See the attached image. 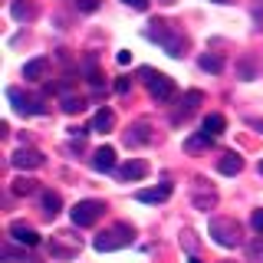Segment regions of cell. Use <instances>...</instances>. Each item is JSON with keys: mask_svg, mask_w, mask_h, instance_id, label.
Masks as SVG:
<instances>
[{"mask_svg": "<svg viewBox=\"0 0 263 263\" xmlns=\"http://www.w3.org/2000/svg\"><path fill=\"white\" fill-rule=\"evenodd\" d=\"M201 69L204 72H220L224 63H220V56H201Z\"/></svg>", "mask_w": 263, "mask_h": 263, "instance_id": "cell-24", "label": "cell"}, {"mask_svg": "<svg viewBox=\"0 0 263 263\" xmlns=\"http://www.w3.org/2000/svg\"><path fill=\"white\" fill-rule=\"evenodd\" d=\"M145 36H148V40H155V43H161V46H164V53L175 56V60H178L181 53H184V46H187V40L181 36V33L164 30V23H152V30H148Z\"/></svg>", "mask_w": 263, "mask_h": 263, "instance_id": "cell-2", "label": "cell"}, {"mask_svg": "<svg viewBox=\"0 0 263 263\" xmlns=\"http://www.w3.org/2000/svg\"><path fill=\"white\" fill-rule=\"evenodd\" d=\"M145 175H148V164H145L142 158H132V161H125V164L119 168V178H122V181H142Z\"/></svg>", "mask_w": 263, "mask_h": 263, "instance_id": "cell-11", "label": "cell"}, {"mask_svg": "<svg viewBox=\"0 0 263 263\" xmlns=\"http://www.w3.org/2000/svg\"><path fill=\"white\" fill-rule=\"evenodd\" d=\"M214 204H217V194H214V191H197V194H194V208L211 211Z\"/></svg>", "mask_w": 263, "mask_h": 263, "instance_id": "cell-21", "label": "cell"}, {"mask_svg": "<svg viewBox=\"0 0 263 263\" xmlns=\"http://www.w3.org/2000/svg\"><path fill=\"white\" fill-rule=\"evenodd\" d=\"M247 257H250L253 263H263V234H260L250 247H247Z\"/></svg>", "mask_w": 263, "mask_h": 263, "instance_id": "cell-23", "label": "cell"}, {"mask_svg": "<svg viewBox=\"0 0 263 263\" xmlns=\"http://www.w3.org/2000/svg\"><path fill=\"white\" fill-rule=\"evenodd\" d=\"M148 125L145 122H138V125H128V132H125V145H145L148 142Z\"/></svg>", "mask_w": 263, "mask_h": 263, "instance_id": "cell-15", "label": "cell"}, {"mask_svg": "<svg viewBox=\"0 0 263 263\" xmlns=\"http://www.w3.org/2000/svg\"><path fill=\"white\" fill-rule=\"evenodd\" d=\"M13 168H20V171H33V168H40L43 164V155L36 152V148H20V152L10 158Z\"/></svg>", "mask_w": 263, "mask_h": 263, "instance_id": "cell-6", "label": "cell"}, {"mask_svg": "<svg viewBox=\"0 0 263 263\" xmlns=\"http://www.w3.org/2000/svg\"><path fill=\"white\" fill-rule=\"evenodd\" d=\"M10 237L16 243H23V247H36L40 243V234L30 224H23V220H13V224H10Z\"/></svg>", "mask_w": 263, "mask_h": 263, "instance_id": "cell-7", "label": "cell"}, {"mask_svg": "<svg viewBox=\"0 0 263 263\" xmlns=\"http://www.w3.org/2000/svg\"><path fill=\"white\" fill-rule=\"evenodd\" d=\"M119 63H122V66L132 63V53H128V49H119Z\"/></svg>", "mask_w": 263, "mask_h": 263, "instance_id": "cell-32", "label": "cell"}, {"mask_svg": "<svg viewBox=\"0 0 263 263\" xmlns=\"http://www.w3.org/2000/svg\"><path fill=\"white\" fill-rule=\"evenodd\" d=\"M260 175H263V161H260Z\"/></svg>", "mask_w": 263, "mask_h": 263, "instance_id": "cell-36", "label": "cell"}, {"mask_svg": "<svg viewBox=\"0 0 263 263\" xmlns=\"http://www.w3.org/2000/svg\"><path fill=\"white\" fill-rule=\"evenodd\" d=\"M102 211H105L102 201H79L76 208L69 211V217H72V224H76V227H92L96 220L102 217Z\"/></svg>", "mask_w": 263, "mask_h": 263, "instance_id": "cell-5", "label": "cell"}, {"mask_svg": "<svg viewBox=\"0 0 263 263\" xmlns=\"http://www.w3.org/2000/svg\"><path fill=\"white\" fill-rule=\"evenodd\" d=\"M132 237H135V234H132L128 224H115L112 230H102V234L92 240V247H96L99 253H112V250H122V247H128Z\"/></svg>", "mask_w": 263, "mask_h": 263, "instance_id": "cell-1", "label": "cell"}, {"mask_svg": "<svg viewBox=\"0 0 263 263\" xmlns=\"http://www.w3.org/2000/svg\"><path fill=\"white\" fill-rule=\"evenodd\" d=\"M142 76L148 79V92H152L155 102H171V99H175V79L171 76L155 72V69H142Z\"/></svg>", "mask_w": 263, "mask_h": 263, "instance_id": "cell-4", "label": "cell"}, {"mask_svg": "<svg viewBox=\"0 0 263 263\" xmlns=\"http://www.w3.org/2000/svg\"><path fill=\"white\" fill-rule=\"evenodd\" d=\"M240 168H243V158L237 152H224L217 158V171L220 175H227V178H234V175H240Z\"/></svg>", "mask_w": 263, "mask_h": 263, "instance_id": "cell-9", "label": "cell"}, {"mask_svg": "<svg viewBox=\"0 0 263 263\" xmlns=\"http://www.w3.org/2000/svg\"><path fill=\"white\" fill-rule=\"evenodd\" d=\"M250 128H257L260 135H263V122H260V119H250Z\"/></svg>", "mask_w": 263, "mask_h": 263, "instance_id": "cell-33", "label": "cell"}, {"mask_svg": "<svg viewBox=\"0 0 263 263\" xmlns=\"http://www.w3.org/2000/svg\"><path fill=\"white\" fill-rule=\"evenodd\" d=\"M142 204H161L171 197V184H158V187H142V191L135 194Z\"/></svg>", "mask_w": 263, "mask_h": 263, "instance_id": "cell-10", "label": "cell"}, {"mask_svg": "<svg viewBox=\"0 0 263 263\" xmlns=\"http://www.w3.org/2000/svg\"><path fill=\"white\" fill-rule=\"evenodd\" d=\"M63 109H66V112H79V109H82V99L66 96V99H63Z\"/></svg>", "mask_w": 263, "mask_h": 263, "instance_id": "cell-26", "label": "cell"}, {"mask_svg": "<svg viewBox=\"0 0 263 263\" xmlns=\"http://www.w3.org/2000/svg\"><path fill=\"white\" fill-rule=\"evenodd\" d=\"M122 4H128L132 10H145V7H148V0H122Z\"/></svg>", "mask_w": 263, "mask_h": 263, "instance_id": "cell-30", "label": "cell"}, {"mask_svg": "<svg viewBox=\"0 0 263 263\" xmlns=\"http://www.w3.org/2000/svg\"><path fill=\"white\" fill-rule=\"evenodd\" d=\"M76 7L86 10V13H92V10H99V0H76Z\"/></svg>", "mask_w": 263, "mask_h": 263, "instance_id": "cell-28", "label": "cell"}, {"mask_svg": "<svg viewBox=\"0 0 263 263\" xmlns=\"http://www.w3.org/2000/svg\"><path fill=\"white\" fill-rule=\"evenodd\" d=\"M36 191V181H30V178H20L13 184V194H33Z\"/></svg>", "mask_w": 263, "mask_h": 263, "instance_id": "cell-25", "label": "cell"}, {"mask_svg": "<svg viewBox=\"0 0 263 263\" xmlns=\"http://www.w3.org/2000/svg\"><path fill=\"white\" fill-rule=\"evenodd\" d=\"M237 76H240L243 82H250V79H257V63L250 60V56H243L240 63H237Z\"/></svg>", "mask_w": 263, "mask_h": 263, "instance_id": "cell-19", "label": "cell"}, {"mask_svg": "<svg viewBox=\"0 0 263 263\" xmlns=\"http://www.w3.org/2000/svg\"><path fill=\"white\" fill-rule=\"evenodd\" d=\"M92 168H96V171H112V168H115V148H112V145H102V148L92 155Z\"/></svg>", "mask_w": 263, "mask_h": 263, "instance_id": "cell-12", "label": "cell"}, {"mask_svg": "<svg viewBox=\"0 0 263 263\" xmlns=\"http://www.w3.org/2000/svg\"><path fill=\"white\" fill-rule=\"evenodd\" d=\"M211 145H214V135H211V132H197V135H191V138L184 142L187 152H197V148H211Z\"/></svg>", "mask_w": 263, "mask_h": 263, "instance_id": "cell-17", "label": "cell"}, {"mask_svg": "<svg viewBox=\"0 0 263 263\" xmlns=\"http://www.w3.org/2000/svg\"><path fill=\"white\" fill-rule=\"evenodd\" d=\"M10 13H13V20H20V23H23V20H30V16H33V7H30V4H23V0H16V4L10 7Z\"/></svg>", "mask_w": 263, "mask_h": 263, "instance_id": "cell-22", "label": "cell"}, {"mask_svg": "<svg viewBox=\"0 0 263 263\" xmlns=\"http://www.w3.org/2000/svg\"><path fill=\"white\" fill-rule=\"evenodd\" d=\"M112 125H115V115L109 109H99L96 119H92V132H109Z\"/></svg>", "mask_w": 263, "mask_h": 263, "instance_id": "cell-18", "label": "cell"}, {"mask_svg": "<svg viewBox=\"0 0 263 263\" xmlns=\"http://www.w3.org/2000/svg\"><path fill=\"white\" fill-rule=\"evenodd\" d=\"M211 237L230 250V247L240 243V224L234 217H211Z\"/></svg>", "mask_w": 263, "mask_h": 263, "instance_id": "cell-3", "label": "cell"}, {"mask_svg": "<svg viewBox=\"0 0 263 263\" xmlns=\"http://www.w3.org/2000/svg\"><path fill=\"white\" fill-rule=\"evenodd\" d=\"M214 4H230V0H214Z\"/></svg>", "mask_w": 263, "mask_h": 263, "instance_id": "cell-35", "label": "cell"}, {"mask_svg": "<svg viewBox=\"0 0 263 263\" xmlns=\"http://www.w3.org/2000/svg\"><path fill=\"white\" fill-rule=\"evenodd\" d=\"M181 243H184V247H187V250H191V253H194V237H191V234H181Z\"/></svg>", "mask_w": 263, "mask_h": 263, "instance_id": "cell-31", "label": "cell"}, {"mask_svg": "<svg viewBox=\"0 0 263 263\" xmlns=\"http://www.w3.org/2000/svg\"><path fill=\"white\" fill-rule=\"evenodd\" d=\"M40 201H43V211L49 214V217H56V214H60V208H63V197L56 194V191H43V197H40Z\"/></svg>", "mask_w": 263, "mask_h": 263, "instance_id": "cell-16", "label": "cell"}, {"mask_svg": "<svg viewBox=\"0 0 263 263\" xmlns=\"http://www.w3.org/2000/svg\"><path fill=\"white\" fill-rule=\"evenodd\" d=\"M128 89H132V82H128V79H119V82H115V92H119V96H125Z\"/></svg>", "mask_w": 263, "mask_h": 263, "instance_id": "cell-29", "label": "cell"}, {"mask_svg": "<svg viewBox=\"0 0 263 263\" xmlns=\"http://www.w3.org/2000/svg\"><path fill=\"white\" fill-rule=\"evenodd\" d=\"M46 69H49V63L43 60V56H36V60H30L27 66H23V76H27L30 82H36V79L46 76Z\"/></svg>", "mask_w": 263, "mask_h": 263, "instance_id": "cell-14", "label": "cell"}, {"mask_svg": "<svg viewBox=\"0 0 263 263\" xmlns=\"http://www.w3.org/2000/svg\"><path fill=\"white\" fill-rule=\"evenodd\" d=\"M224 128H227V119H224V115L214 112V115H208V119H204V132H211V135H220Z\"/></svg>", "mask_w": 263, "mask_h": 263, "instance_id": "cell-20", "label": "cell"}, {"mask_svg": "<svg viewBox=\"0 0 263 263\" xmlns=\"http://www.w3.org/2000/svg\"><path fill=\"white\" fill-rule=\"evenodd\" d=\"M250 227L257 230V234H263V208H260V211H253V217H250Z\"/></svg>", "mask_w": 263, "mask_h": 263, "instance_id": "cell-27", "label": "cell"}, {"mask_svg": "<svg viewBox=\"0 0 263 263\" xmlns=\"http://www.w3.org/2000/svg\"><path fill=\"white\" fill-rule=\"evenodd\" d=\"M7 99L13 102V109L20 112V115H40V112H43L36 102H33V99H27V96H23L20 89H7Z\"/></svg>", "mask_w": 263, "mask_h": 263, "instance_id": "cell-8", "label": "cell"}, {"mask_svg": "<svg viewBox=\"0 0 263 263\" xmlns=\"http://www.w3.org/2000/svg\"><path fill=\"white\" fill-rule=\"evenodd\" d=\"M187 263H201V260H197V257H194V253H191V260H187Z\"/></svg>", "mask_w": 263, "mask_h": 263, "instance_id": "cell-34", "label": "cell"}, {"mask_svg": "<svg viewBox=\"0 0 263 263\" xmlns=\"http://www.w3.org/2000/svg\"><path fill=\"white\" fill-rule=\"evenodd\" d=\"M201 102H204V92H201V89H187L184 99H181V109H178V115H175V122L181 119V115H191Z\"/></svg>", "mask_w": 263, "mask_h": 263, "instance_id": "cell-13", "label": "cell"}]
</instances>
